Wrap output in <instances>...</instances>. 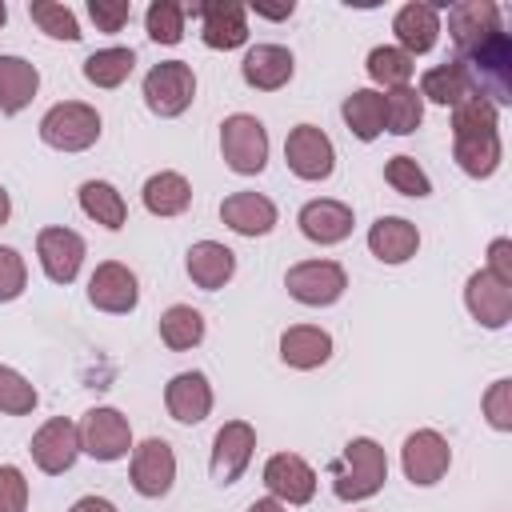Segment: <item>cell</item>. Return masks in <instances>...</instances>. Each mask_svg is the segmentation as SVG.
<instances>
[{
	"label": "cell",
	"mask_w": 512,
	"mask_h": 512,
	"mask_svg": "<svg viewBox=\"0 0 512 512\" xmlns=\"http://www.w3.org/2000/svg\"><path fill=\"white\" fill-rule=\"evenodd\" d=\"M456 64L464 68V76L472 84V96L488 100L492 108L512 104V36L504 28L488 32L472 48L456 52Z\"/></svg>",
	"instance_id": "cell-1"
},
{
	"label": "cell",
	"mask_w": 512,
	"mask_h": 512,
	"mask_svg": "<svg viewBox=\"0 0 512 512\" xmlns=\"http://www.w3.org/2000/svg\"><path fill=\"white\" fill-rule=\"evenodd\" d=\"M384 480H388V456L368 436L348 440L340 460L332 464V492H336V500H348V504L376 496L384 488Z\"/></svg>",
	"instance_id": "cell-2"
},
{
	"label": "cell",
	"mask_w": 512,
	"mask_h": 512,
	"mask_svg": "<svg viewBox=\"0 0 512 512\" xmlns=\"http://www.w3.org/2000/svg\"><path fill=\"white\" fill-rule=\"evenodd\" d=\"M40 140L56 152H84L100 140V112L84 100H60L40 116Z\"/></svg>",
	"instance_id": "cell-3"
},
{
	"label": "cell",
	"mask_w": 512,
	"mask_h": 512,
	"mask_svg": "<svg viewBox=\"0 0 512 512\" xmlns=\"http://www.w3.org/2000/svg\"><path fill=\"white\" fill-rule=\"evenodd\" d=\"M220 152H224V164L232 172L256 176L268 164V128L248 112H232L220 124Z\"/></svg>",
	"instance_id": "cell-4"
},
{
	"label": "cell",
	"mask_w": 512,
	"mask_h": 512,
	"mask_svg": "<svg viewBox=\"0 0 512 512\" xmlns=\"http://www.w3.org/2000/svg\"><path fill=\"white\" fill-rule=\"evenodd\" d=\"M192 100H196V76H192V68L184 60H160V64L148 68V76H144V104L156 116L172 120Z\"/></svg>",
	"instance_id": "cell-5"
},
{
	"label": "cell",
	"mask_w": 512,
	"mask_h": 512,
	"mask_svg": "<svg viewBox=\"0 0 512 512\" xmlns=\"http://www.w3.org/2000/svg\"><path fill=\"white\" fill-rule=\"evenodd\" d=\"M284 288H288L292 300H300L308 308H328V304H336L344 296L348 272L336 260H304V264H292L288 268Z\"/></svg>",
	"instance_id": "cell-6"
},
{
	"label": "cell",
	"mask_w": 512,
	"mask_h": 512,
	"mask_svg": "<svg viewBox=\"0 0 512 512\" xmlns=\"http://www.w3.org/2000/svg\"><path fill=\"white\" fill-rule=\"evenodd\" d=\"M76 428H80V452H88L92 460L112 464V460L128 456V448H132L128 416L116 408H92V412H84V420Z\"/></svg>",
	"instance_id": "cell-7"
},
{
	"label": "cell",
	"mask_w": 512,
	"mask_h": 512,
	"mask_svg": "<svg viewBox=\"0 0 512 512\" xmlns=\"http://www.w3.org/2000/svg\"><path fill=\"white\" fill-rule=\"evenodd\" d=\"M400 464H404V476L416 484V488H432L444 480L448 464H452V448L448 440L436 432V428H420L404 440L400 448Z\"/></svg>",
	"instance_id": "cell-8"
},
{
	"label": "cell",
	"mask_w": 512,
	"mask_h": 512,
	"mask_svg": "<svg viewBox=\"0 0 512 512\" xmlns=\"http://www.w3.org/2000/svg\"><path fill=\"white\" fill-rule=\"evenodd\" d=\"M284 160L300 180H328L336 168V148L316 124H296L284 140Z\"/></svg>",
	"instance_id": "cell-9"
},
{
	"label": "cell",
	"mask_w": 512,
	"mask_h": 512,
	"mask_svg": "<svg viewBox=\"0 0 512 512\" xmlns=\"http://www.w3.org/2000/svg\"><path fill=\"white\" fill-rule=\"evenodd\" d=\"M28 452H32V460H36L40 472L60 476V472H68V468L76 464V456H80V428H76L68 416H52L48 424L36 428Z\"/></svg>",
	"instance_id": "cell-10"
},
{
	"label": "cell",
	"mask_w": 512,
	"mask_h": 512,
	"mask_svg": "<svg viewBox=\"0 0 512 512\" xmlns=\"http://www.w3.org/2000/svg\"><path fill=\"white\" fill-rule=\"evenodd\" d=\"M256 452V428L248 420H228L212 440V480L236 484Z\"/></svg>",
	"instance_id": "cell-11"
},
{
	"label": "cell",
	"mask_w": 512,
	"mask_h": 512,
	"mask_svg": "<svg viewBox=\"0 0 512 512\" xmlns=\"http://www.w3.org/2000/svg\"><path fill=\"white\" fill-rule=\"evenodd\" d=\"M176 480V456H172V444L160 440V436H148L144 444L132 448V488L148 500L164 496Z\"/></svg>",
	"instance_id": "cell-12"
},
{
	"label": "cell",
	"mask_w": 512,
	"mask_h": 512,
	"mask_svg": "<svg viewBox=\"0 0 512 512\" xmlns=\"http://www.w3.org/2000/svg\"><path fill=\"white\" fill-rule=\"evenodd\" d=\"M264 488L280 504H308L316 496V472L304 456L296 452H276L264 464Z\"/></svg>",
	"instance_id": "cell-13"
},
{
	"label": "cell",
	"mask_w": 512,
	"mask_h": 512,
	"mask_svg": "<svg viewBox=\"0 0 512 512\" xmlns=\"http://www.w3.org/2000/svg\"><path fill=\"white\" fill-rule=\"evenodd\" d=\"M36 256H40V268L52 284H72L80 264H84V236L72 228H40Z\"/></svg>",
	"instance_id": "cell-14"
},
{
	"label": "cell",
	"mask_w": 512,
	"mask_h": 512,
	"mask_svg": "<svg viewBox=\"0 0 512 512\" xmlns=\"http://www.w3.org/2000/svg\"><path fill=\"white\" fill-rule=\"evenodd\" d=\"M188 12L200 16V40L216 52H228V48H240L248 40V16H244V4H232V0H208V4H192Z\"/></svg>",
	"instance_id": "cell-15"
},
{
	"label": "cell",
	"mask_w": 512,
	"mask_h": 512,
	"mask_svg": "<svg viewBox=\"0 0 512 512\" xmlns=\"http://www.w3.org/2000/svg\"><path fill=\"white\" fill-rule=\"evenodd\" d=\"M88 300L100 308V312H112V316H124L136 308L140 300V288H136V272L120 260H104L92 280H88Z\"/></svg>",
	"instance_id": "cell-16"
},
{
	"label": "cell",
	"mask_w": 512,
	"mask_h": 512,
	"mask_svg": "<svg viewBox=\"0 0 512 512\" xmlns=\"http://www.w3.org/2000/svg\"><path fill=\"white\" fill-rule=\"evenodd\" d=\"M464 304H468V312H472V320H476L480 328H492V332H496V328H504V324L512 320V288L500 284L496 276H488L484 268L468 276V284H464Z\"/></svg>",
	"instance_id": "cell-17"
},
{
	"label": "cell",
	"mask_w": 512,
	"mask_h": 512,
	"mask_svg": "<svg viewBox=\"0 0 512 512\" xmlns=\"http://www.w3.org/2000/svg\"><path fill=\"white\" fill-rule=\"evenodd\" d=\"M452 156L468 176H476V180L492 176L504 156L500 128H452Z\"/></svg>",
	"instance_id": "cell-18"
},
{
	"label": "cell",
	"mask_w": 512,
	"mask_h": 512,
	"mask_svg": "<svg viewBox=\"0 0 512 512\" xmlns=\"http://www.w3.org/2000/svg\"><path fill=\"white\" fill-rule=\"evenodd\" d=\"M292 72H296V60H292V52L284 44H256V48L244 52V64H240L244 84L256 88V92L284 88L292 80Z\"/></svg>",
	"instance_id": "cell-19"
},
{
	"label": "cell",
	"mask_w": 512,
	"mask_h": 512,
	"mask_svg": "<svg viewBox=\"0 0 512 512\" xmlns=\"http://www.w3.org/2000/svg\"><path fill=\"white\" fill-rule=\"evenodd\" d=\"M300 232L312 240V244H340L352 236V208L344 200H308L296 216Z\"/></svg>",
	"instance_id": "cell-20"
},
{
	"label": "cell",
	"mask_w": 512,
	"mask_h": 512,
	"mask_svg": "<svg viewBox=\"0 0 512 512\" xmlns=\"http://www.w3.org/2000/svg\"><path fill=\"white\" fill-rule=\"evenodd\" d=\"M168 416L180 424H200L212 412V384L204 372H176L164 388Z\"/></svg>",
	"instance_id": "cell-21"
},
{
	"label": "cell",
	"mask_w": 512,
	"mask_h": 512,
	"mask_svg": "<svg viewBox=\"0 0 512 512\" xmlns=\"http://www.w3.org/2000/svg\"><path fill=\"white\" fill-rule=\"evenodd\" d=\"M220 220L240 236H268L276 228V204L260 192H232L220 204Z\"/></svg>",
	"instance_id": "cell-22"
},
{
	"label": "cell",
	"mask_w": 512,
	"mask_h": 512,
	"mask_svg": "<svg viewBox=\"0 0 512 512\" xmlns=\"http://www.w3.org/2000/svg\"><path fill=\"white\" fill-rule=\"evenodd\" d=\"M392 32H396V48L408 52L412 60L420 52H432L436 48V36H440V12L436 4H404L392 20Z\"/></svg>",
	"instance_id": "cell-23"
},
{
	"label": "cell",
	"mask_w": 512,
	"mask_h": 512,
	"mask_svg": "<svg viewBox=\"0 0 512 512\" xmlns=\"http://www.w3.org/2000/svg\"><path fill=\"white\" fill-rule=\"evenodd\" d=\"M368 248L380 264H404L416 256L420 248V232L412 220L404 216H380L372 228H368Z\"/></svg>",
	"instance_id": "cell-24"
},
{
	"label": "cell",
	"mask_w": 512,
	"mask_h": 512,
	"mask_svg": "<svg viewBox=\"0 0 512 512\" xmlns=\"http://www.w3.org/2000/svg\"><path fill=\"white\" fill-rule=\"evenodd\" d=\"M496 28H500V8L492 0H460L448 8V36H452L456 52L472 48L476 40H484Z\"/></svg>",
	"instance_id": "cell-25"
},
{
	"label": "cell",
	"mask_w": 512,
	"mask_h": 512,
	"mask_svg": "<svg viewBox=\"0 0 512 512\" xmlns=\"http://www.w3.org/2000/svg\"><path fill=\"white\" fill-rule=\"evenodd\" d=\"M232 272H236V252L228 244H220V240H196L188 248V276H192L196 288L216 292V288H224L232 280Z\"/></svg>",
	"instance_id": "cell-26"
},
{
	"label": "cell",
	"mask_w": 512,
	"mask_h": 512,
	"mask_svg": "<svg viewBox=\"0 0 512 512\" xmlns=\"http://www.w3.org/2000/svg\"><path fill=\"white\" fill-rule=\"evenodd\" d=\"M332 356V336L316 324H292L284 336H280V360L288 368H300V372H312L320 364H328Z\"/></svg>",
	"instance_id": "cell-27"
},
{
	"label": "cell",
	"mask_w": 512,
	"mask_h": 512,
	"mask_svg": "<svg viewBox=\"0 0 512 512\" xmlns=\"http://www.w3.org/2000/svg\"><path fill=\"white\" fill-rule=\"evenodd\" d=\"M36 88H40V72H36L32 60L0 56V112L4 116H16L20 108H28Z\"/></svg>",
	"instance_id": "cell-28"
},
{
	"label": "cell",
	"mask_w": 512,
	"mask_h": 512,
	"mask_svg": "<svg viewBox=\"0 0 512 512\" xmlns=\"http://www.w3.org/2000/svg\"><path fill=\"white\" fill-rule=\"evenodd\" d=\"M344 124L356 140H376L384 132V92L376 88H356L352 96H344Z\"/></svg>",
	"instance_id": "cell-29"
},
{
	"label": "cell",
	"mask_w": 512,
	"mask_h": 512,
	"mask_svg": "<svg viewBox=\"0 0 512 512\" xmlns=\"http://www.w3.org/2000/svg\"><path fill=\"white\" fill-rule=\"evenodd\" d=\"M144 208L152 216H180L192 204V184L180 172H156L144 180Z\"/></svg>",
	"instance_id": "cell-30"
},
{
	"label": "cell",
	"mask_w": 512,
	"mask_h": 512,
	"mask_svg": "<svg viewBox=\"0 0 512 512\" xmlns=\"http://www.w3.org/2000/svg\"><path fill=\"white\" fill-rule=\"evenodd\" d=\"M468 96H472V84H468V76H464V68H460L456 60H444V64L428 68L424 80H420V100L456 108V104H464Z\"/></svg>",
	"instance_id": "cell-31"
},
{
	"label": "cell",
	"mask_w": 512,
	"mask_h": 512,
	"mask_svg": "<svg viewBox=\"0 0 512 512\" xmlns=\"http://www.w3.org/2000/svg\"><path fill=\"white\" fill-rule=\"evenodd\" d=\"M80 208H84L88 220H96V224H104L112 232L124 228V220H128V204L108 180H84L80 184Z\"/></svg>",
	"instance_id": "cell-32"
},
{
	"label": "cell",
	"mask_w": 512,
	"mask_h": 512,
	"mask_svg": "<svg viewBox=\"0 0 512 512\" xmlns=\"http://www.w3.org/2000/svg\"><path fill=\"white\" fill-rule=\"evenodd\" d=\"M136 68V52L132 48H100L84 60V80L96 88H120Z\"/></svg>",
	"instance_id": "cell-33"
},
{
	"label": "cell",
	"mask_w": 512,
	"mask_h": 512,
	"mask_svg": "<svg viewBox=\"0 0 512 512\" xmlns=\"http://www.w3.org/2000/svg\"><path fill=\"white\" fill-rule=\"evenodd\" d=\"M160 340L172 348V352H188L204 340V316L192 308V304H172L164 316H160Z\"/></svg>",
	"instance_id": "cell-34"
},
{
	"label": "cell",
	"mask_w": 512,
	"mask_h": 512,
	"mask_svg": "<svg viewBox=\"0 0 512 512\" xmlns=\"http://www.w3.org/2000/svg\"><path fill=\"white\" fill-rule=\"evenodd\" d=\"M424 120V100L416 88H388L384 92V128L396 136L416 132Z\"/></svg>",
	"instance_id": "cell-35"
},
{
	"label": "cell",
	"mask_w": 512,
	"mask_h": 512,
	"mask_svg": "<svg viewBox=\"0 0 512 512\" xmlns=\"http://www.w3.org/2000/svg\"><path fill=\"white\" fill-rule=\"evenodd\" d=\"M412 72H416V60L408 52L392 48V44H380V48L368 52V76L384 88H408Z\"/></svg>",
	"instance_id": "cell-36"
},
{
	"label": "cell",
	"mask_w": 512,
	"mask_h": 512,
	"mask_svg": "<svg viewBox=\"0 0 512 512\" xmlns=\"http://www.w3.org/2000/svg\"><path fill=\"white\" fill-rule=\"evenodd\" d=\"M184 16H188V4H176V0H152L148 12H144V28L156 44H180L184 40Z\"/></svg>",
	"instance_id": "cell-37"
},
{
	"label": "cell",
	"mask_w": 512,
	"mask_h": 512,
	"mask_svg": "<svg viewBox=\"0 0 512 512\" xmlns=\"http://www.w3.org/2000/svg\"><path fill=\"white\" fill-rule=\"evenodd\" d=\"M28 16L40 24V32L44 36H52V40H80L84 32H80V24H76V12L68 8V4H56V0H32L28 4Z\"/></svg>",
	"instance_id": "cell-38"
},
{
	"label": "cell",
	"mask_w": 512,
	"mask_h": 512,
	"mask_svg": "<svg viewBox=\"0 0 512 512\" xmlns=\"http://www.w3.org/2000/svg\"><path fill=\"white\" fill-rule=\"evenodd\" d=\"M36 388L28 384V376H20L16 368H8V364H0V412H8V416H28L32 408H36Z\"/></svg>",
	"instance_id": "cell-39"
},
{
	"label": "cell",
	"mask_w": 512,
	"mask_h": 512,
	"mask_svg": "<svg viewBox=\"0 0 512 512\" xmlns=\"http://www.w3.org/2000/svg\"><path fill=\"white\" fill-rule=\"evenodd\" d=\"M384 180H388L400 196H428V192H432L428 172H424L412 156H392V160L384 164Z\"/></svg>",
	"instance_id": "cell-40"
},
{
	"label": "cell",
	"mask_w": 512,
	"mask_h": 512,
	"mask_svg": "<svg viewBox=\"0 0 512 512\" xmlns=\"http://www.w3.org/2000/svg\"><path fill=\"white\" fill-rule=\"evenodd\" d=\"M484 416L496 432H512V380H496L488 392H484Z\"/></svg>",
	"instance_id": "cell-41"
},
{
	"label": "cell",
	"mask_w": 512,
	"mask_h": 512,
	"mask_svg": "<svg viewBox=\"0 0 512 512\" xmlns=\"http://www.w3.org/2000/svg\"><path fill=\"white\" fill-rule=\"evenodd\" d=\"M28 284V268H24V256L16 248H4L0 244V304L16 300Z\"/></svg>",
	"instance_id": "cell-42"
},
{
	"label": "cell",
	"mask_w": 512,
	"mask_h": 512,
	"mask_svg": "<svg viewBox=\"0 0 512 512\" xmlns=\"http://www.w3.org/2000/svg\"><path fill=\"white\" fill-rule=\"evenodd\" d=\"M28 508V480L16 464H0V512H24Z\"/></svg>",
	"instance_id": "cell-43"
},
{
	"label": "cell",
	"mask_w": 512,
	"mask_h": 512,
	"mask_svg": "<svg viewBox=\"0 0 512 512\" xmlns=\"http://www.w3.org/2000/svg\"><path fill=\"white\" fill-rule=\"evenodd\" d=\"M88 16L100 32H120L132 20V0H88Z\"/></svg>",
	"instance_id": "cell-44"
},
{
	"label": "cell",
	"mask_w": 512,
	"mask_h": 512,
	"mask_svg": "<svg viewBox=\"0 0 512 512\" xmlns=\"http://www.w3.org/2000/svg\"><path fill=\"white\" fill-rule=\"evenodd\" d=\"M484 272L512 288V240H508V236H496V240L488 244V268H484Z\"/></svg>",
	"instance_id": "cell-45"
},
{
	"label": "cell",
	"mask_w": 512,
	"mask_h": 512,
	"mask_svg": "<svg viewBox=\"0 0 512 512\" xmlns=\"http://www.w3.org/2000/svg\"><path fill=\"white\" fill-rule=\"evenodd\" d=\"M292 8H296L292 0H284V4H256V0H252V12H256V16H268V20H288Z\"/></svg>",
	"instance_id": "cell-46"
},
{
	"label": "cell",
	"mask_w": 512,
	"mask_h": 512,
	"mask_svg": "<svg viewBox=\"0 0 512 512\" xmlns=\"http://www.w3.org/2000/svg\"><path fill=\"white\" fill-rule=\"evenodd\" d=\"M68 512H116V504H112V500H104V496H80Z\"/></svg>",
	"instance_id": "cell-47"
},
{
	"label": "cell",
	"mask_w": 512,
	"mask_h": 512,
	"mask_svg": "<svg viewBox=\"0 0 512 512\" xmlns=\"http://www.w3.org/2000/svg\"><path fill=\"white\" fill-rule=\"evenodd\" d=\"M248 512H288V504H280V500L264 496V500H252V504H248Z\"/></svg>",
	"instance_id": "cell-48"
},
{
	"label": "cell",
	"mask_w": 512,
	"mask_h": 512,
	"mask_svg": "<svg viewBox=\"0 0 512 512\" xmlns=\"http://www.w3.org/2000/svg\"><path fill=\"white\" fill-rule=\"evenodd\" d=\"M8 216H12V200H8V192L0 184V224H8Z\"/></svg>",
	"instance_id": "cell-49"
},
{
	"label": "cell",
	"mask_w": 512,
	"mask_h": 512,
	"mask_svg": "<svg viewBox=\"0 0 512 512\" xmlns=\"http://www.w3.org/2000/svg\"><path fill=\"white\" fill-rule=\"evenodd\" d=\"M4 20H8V4L0 0V24H4Z\"/></svg>",
	"instance_id": "cell-50"
}]
</instances>
